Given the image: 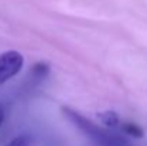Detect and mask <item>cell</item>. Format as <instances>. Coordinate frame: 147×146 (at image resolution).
I'll return each mask as SVG.
<instances>
[{"label":"cell","mask_w":147,"mask_h":146,"mask_svg":"<svg viewBox=\"0 0 147 146\" xmlns=\"http://www.w3.org/2000/svg\"><path fill=\"white\" fill-rule=\"evenodd\" d=\"M63 113L66 115V117L70 122H73L76 125L77 129H80L84 135H87L98 146H129V143L121 136L106 132L104 129L96 126L87 117L82 116L80 113H77L76 110H73L70 107H63Z\"/></svg>","instance_id":"6da1fadb"},{"label":"cell","mask_w":147,"mask_h":146,"mask_svg":"<svg viewBox=\"0 0 147 146\" xmlns=\"http://www.w3.org/2000/svg\"><path fill=\"white\" fill-rule=\"evenodd\" d=\"M23 56L16 50H9L0 54V85L16 76L23 67Z\"/></svg>","instance_id":"7a4b0ae2"},{"label":"cell","mask_w":147,"mask_h":146,"mask_svg":"<svg viewBox=\"0 0 147 146\" xmlns=\"http://www.w3.org/2000/svg\"><path fill=\"white\" fill-rule=\"evenodd\" d=\"M97 116H98V119H100V122H101L103 125L109 126V128H113V126L119 125V116H117V113L113 112V110L101 112V113H98Z\"/></svg>","instance_id":"3957f363"},{"label":"cell","mask_w":147,"mask_h":146,"mask_svg":"<svg viewBox=\"0 0 147 146\" xmlns=\"http://www.w3.org/2000/svg\"><path fill=\"white\" fill-rule=\"evenodd\" d=\"M123 130H124L129 136H133V138H143V136H144L143 129H142L139 125H136V123H126V125L123 126Z\"/></svg>","instance_id":"277c9868"},{"label":"cell","mask_w":147,"mask_h":146,"mask_svg":"<svg viewBox=\"0 0 147 146\" xmlns=\"http://www.w3.org/2000/svg\"><path fill=\"white\" fill-rule=\"evenodd\" d=\"M32 72H33V75H34L36 77L43 79V77H46V76L49 75V66H47L46 63H36V65L33 66Z\"/></svg>","instance_id":"5b68a950"},{"label":"cell","mask_w":147,"mask_h":146,"mask_svg":"<svg viewBox=\"0 0 147 146\" xmlns=\"http://www.w3.org/2000/svg\"><path fill=\"white\" fill-rule=\"evenodd\" d=\"M29 145V139L26 136H19L16 139H13L11 142H9L6 146H27Z\"/></svg>","instance_id":"8992f818"},{"label":"cell","mask_w":147,"mask_h":146,"mask_svg":"<svg viewBox=\"0 0 147 146\" xmlns=\"http://www.w3.org/2000/svg\"><path fill=\"white\" fill-rule=\"evenodd\" d=\"M3 120H4V112H3V107L0 106V126H1Z\"/></svg>","instance_id":"52a82bcc"}]
</instances>
